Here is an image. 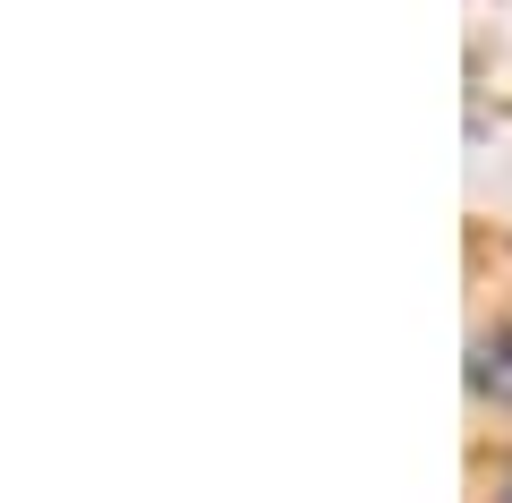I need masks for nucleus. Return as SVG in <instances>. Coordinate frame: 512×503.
I'll use <instances>...</instances> for the list:
<instances>
[{
	"label": "nucleus",
	"instance_id": "obj_2",
	"mask_svg": "<svg viewBox=\"0 0 512 503\" xmlns=\"http://www.w3.org/2000/svg\"><path fill=\"white\" fill-rule=\"evenodd\" d=\"M495 503H512V486H504V495H495Z\"/></svg>",
	"mask_w": 512,
	"mask_h": 503
},
{
	"label": "nucleus",
	"instance_id": "obj_1",
	"mask_svg": "<svg viewBox=\"0 0 512 503\" xmlns=\"http://www.w3.org/2000/svg\"><path fill=\"white\" fill-rule=\"evenodd\" d=\"M470 393L495 401V410H512V324L470 333Z\"/></svg>",
	"mask_w": 512,
	"mask_h": 503
}]
</instances>
